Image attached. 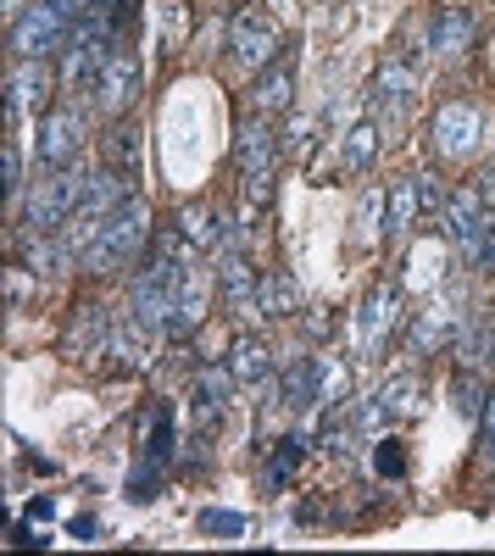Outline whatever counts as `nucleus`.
<instances>
[{
	"mask_svg": "<svg viewBox=\"0 0 495 556\" xmlns=\"http://www.w3.org/2000/svg\"><path fill=\"white\" fill-rule=\"evenodd\" d=\"M78 262V251L62 240V228L56 235H28V245H23V267L28 273H67Z\"/></svg>",
	"mask_w": 495,
	"mask_h": 556,
	"instance_id": "obj_25",
	"label": "nucleus"
},
{
	"mask_svg": "<svg viewBox=\"0 0 495 556\" xmlns=\"http://www.w3.org/2000/svg\"><path fill=\"white\" fill-rule=\"evenodd\" d=\"M78 146H84V117H78V106L39 112V128H34V156H39V167H73V162H78Z\"/></svg>",
	"mask_w": 495,
	"mask_h": 556,
	"instance_id": "obj_10",
	"label": "nucleus"
},
{
	"mask_svg": "<svg viewBox=\"0 0 495 556\" xmlns=\"http://www.w3.org/2000/svg\"><path fill=\"white\" fill-rule=\"evenodd\" d=\"M484 384H473V367H462V374H457V406L468 412V417H484Z\"/></svg>",
	"mask_w": 495,
	"mask_h": 556,
	"instance_id": "obj_39",
	"label": "nucleus"
},
{
	"mask_svg": "<svg viewBox=\"0 0 495 556\" xmlns=\"http://www.w3.org/2000/svg\"><path fill=\"white\" fill-rule=\"evenodd\" d=\"M484 262L495 267V223H490V235H484Z\"/></svg>",
	"mask_w": 495,
	"mask_h": 556,
	"instance_id": "obj_46",
	"label": "nucleus"
},
{
	"mask_svg": "<svg viewBox=\"0 0 495 556\" xmlns=\"http://www.w3.org/2000/svg\"><path fill=\"white\" fill-rule=\"evenodd\" d=\"M473 39H479V17H473L468 7H440V12L429 17V51H440V56L473 51Z\"/></svg>",
	"mask_w": 495,
	"mask_h": 556,
	"instance_id": "obj_17",
	"label": "nucleus"
},
{
	"mask_svg": "<svg viewBox=\"0 0 495 556\" xmlns=\"http://www.w3.org/2000/svg\"><path fill=\"white\" fill-rule=\"evenodd\" d=\"M217 290H223V301H229L234 317H256L262 312V301H256L262 278H256V267L240 251H217Z\"/></svg>",
	"mask_w": 495,
	"mask_h": 556,
	"instance_id": "obj_15",
	"label": "nucleus"
},
{
	"mask_svg": "<svg viewBox=\"0 0 495 556\" xmlns=\"http://www.w3.org/2000/svg\"><path fill=\"white\" fill-rule=\"evenodd\" d=\"M73 534H78V540H96L101 523H96V518H73Z\"/></svg>",
	"mask_w": 495,
	"mask_h": 556,
	"instance_id": "obj_44",
	"label": "nucleus"
},
{
	"mask_svg": "<svg viewBox=\"0 0 495 556\" xmlns=\"http://www.w3.org/2000/svg\"><path fill=\"white\" fill-rule=\"evenodd\" d=\"M178 240H185L190 251H229V223H223V212L217 206H201V201H190L185 212H178Z\"/></svg>",
	"mask_w": 495,
	"mask_h": 556,
	"instance_id": "obj_16",
	"label": "nucleus"
},
{
	"mask_svg": "<svg viewBox=\"0 0 495 556\" xmlns=\"http://www.w3.org/2000/svg\"><path fill=\"white\" fill-rule=\"evenodd\" d=\"M84 17H101L112 34L134 17V0H84Z\"/></svg>",
	"mask_w": 495,
	"mask_h": 556,
	"instance_id": "obj_38",
	"label": "nucleus"
},
{
	"mask_svg": "<svg viewBox=\"0 0 495 556\" xmlns=\"http://www.w3.org/2000/svg\"><path fill=\"white\" fill-rule=\"evenodd\" d=\"M206 312H212V285H206V273H195L190 267V285L178 290V301H173V317H167V340H190L201 323H206Z\"/></svg>",
	"mask_w": 495,
	"mask_h": 556,
	"instance_id": "obj_18",
	"label": "nucleus"
},
{
	"mask_svg": "<svg viewBox=\"0 0 495 556\" xmlns=\"http://www.w3.org/2000/svg\"><path fill=\"white\" fill-rule=\"evenodd\" d=\"M234 367H201V379H195V401H206V406H223L234 395Z\"/></svg>",
	"mask_w": 495,
	"mask_h": 556,
	"instance_id": "obj_33",
	"label": "nucleus"
},
{
	"mask_svg": "<svg viewBox=\"0 0 495 556\" xmlns=\"http://www.w3.org/2000/svg\"><path fill=\"white\" fill-rule=\"evenodd\" d=\"M134 101H140V62H134L128 51H112L96 73V106L106 117H123Z\"/></svg>",
	"mask_w": 495,
	"mask_h": 556,
	"instance_id": "obj_14",
	"label": "nucleus"
},
{
	"mask_svg": "<svg viewBox=\"0 0 495 556\" xmlns=\"http://www.w3.org/2000/svg\"><path fill=\"white\" fill-rule=\"evenodd\" d=\"M151 323H140V312H112V340H106V351L123 362V367H145L151 362Z\"/></svg>",
	"mask_w": 495,
	"mask_h": 556,
	"instance_id": "obj_19",
	"label": "nucleus"
},
{
	"mask_svg": "<svg viewBox=\"0 0 495 556\" xmlns=\"http://www.w3.org/2000/svg\"><path fill=\"white\" fill-rule=\"evenodd\" d=\"M101 156H106V167L134 178V167H140V128H134V123H112L106 139H101Z\"/></svg>",
	"mask_w": 495,
	"mask_h": 556,
	"instance_id": "obj_30",
	"label": "nucleus"
},
{
	"mask_svg": "<svg viewBox=\"0 0 495 556\" xmlns=\"http://www.w3.org/2000/svg\"><path fill=\"white\" fill-rule=\"evenodd\" d=\"M62 7H67L73 17H84V0H62Z\"/></svg>",
	"mask_w": 495,
	"mask_h": 556,
	"instance_id": "obj_47",
	"label": "nucleus"
},
{
	"mask_svg": "<svg viewBox=\"0 0 495 556\" xmlns=\"http://www.w3.org/2000/svg\"><path fill=\"white\" fill-rule=\"evenodd\" d=\"M28 290H34V285H28V267H12V273H7V306L17 312V306L28 301Z\"/></svg>",
	"mask_w": 495,
	"mask_h": 556,
	"instance_id": "obj_42",
	"label": "nucleus"
},
{
	"mask_svg": "<svg viewBox=\"0 0 495 556\" xmlns=\"http://www.w3.org/2000/svg\"><path fill=\"white\" fill-rule=\"evenodd\" d=\"M229 367H234V379L240 384H267L274 379V351H267V340H251V334H240L234 340V351H229Z\"/></svg>",
	"mask_w": 495,
	"mask_h": 556,
	"instance_id": "obj_26",
	"label": "nucleus"
},
{
	"mask_svg": "<svg viewBox=\"0 0 495 556\" xmlns=\"http://www.w3.org/2000/svg\"><path fill=\"white\" fill-rule=\"evenodd\" d=\"M457 329H462V323H457V312L445 306V301H429V306L418 312V323H412L407 345H412L418 356H434L440 345H452V340H457Z\"/></svg>",
	"mask_w": 495,
	"mask_h": 556,
	"instance_id": "obj_21",
	"label": "nucleus"
},
{
	"mask_svg": "<svg viewBox=\"0 0 495 556\" xmlns=\"http://www.w3.org/2000/svg\"><path fill=\"white\" fill-rule=\"evenodd\" d=\"M484 434H490V445H495V395L484 401Z\"/></svg>",
	"mask_w": 495,
	"mask_h": 556,
	"instance_id": "obj_45",
	"label": "nucleus"
},
{
	"mask_svg": "<svg viewBox=\"0 0 495 556\" xmlns=\"http://www.w3.org/2000/svg\"><path fill=\"white\" fill-rule=\"evenodd\" d=\"M145 240H151V206H145L140 195H128V201L101 223V240L84 251V273H117V267H128V262H140Z\"/></svg>",
	"mask_w": 495,
	"mask_h": 556,
	"instance_id": "obj_1",
	"label": "nucleus"
},
{
	"mask_svg": "<svg viewBox=\"0 0 495 556\" xmlns=\"http://www.w3.org/2000/svg\"><path fill=\"white\" fill-rule=\"evenodd\" d=\"M279 146H284V139L267 128L262 117H245L240 134H234V167H240V184H245V201L251 206H267V195H274Z\"/></svg>",
	"mask_w": 495,
	"mask_h": 556,
	"instance_id": "obj_4",
	"label": "nucleus"
},
{
	"mask_svg": "<svg viewBox=\"0 0 495 556\" xmlns=\"http://www.w3.org/2000/svg\"><path fill=\"white\" fill-rule=\"evenodd\" d=\"M306 445H312V434H301V429H295V434H284V440H279V451H274V462L262 468V484H267V490H284V484H290V473L301 468Z\"/></svg>",
	"mask_w": 495,
	"mask_h": 556,
	"instance_id": "obj_32",
	"label": "nucleus"
},
{
	"mask_svg": "<svg viewBox=\"0 0 495 556\" xmlns=\"http://www.w3.org/2000/svg\"><path fill=\"white\" fill-rule=\"evenodd\" d=\"M356 235H363V240H379L384 235V190H373L363 201V223H356Z\"/></svg>",
	"mask_w": 495,
	"mask_h": 556,
	"instance_id": "obj_40",
	"label": "nucleus"
},
{
	"mask_svg": "<svg viewBox=\"0 0 495 556\" xmlns=\"http://www.w3.org/2000/svg\"><path fill=\"white\" fill-rule=\"evenodd\" d=\"M190 285V267L178 262V251H156L128 285V306L140 312V323H151L156 334H167V317H173V301L178 290Z\"/></svg>",
	"mask_w": 495,
	"mask_h": 556,
	"instance_id": "obj_2",
	"label": "nucleus"
},
{
	"mask_svg": "<svg viewBox=\"0 0 495 556\" xmlns=\"http://www.w3.org/2000/svg\"><path fill=\"white\" fill-rule=\"evenodd\" d=\"M0 190H7V201L23 195V151H17L12 134H7V146H0Z\"/></svg>",
	"mask_w": 495,
	"mask_h": 556,
	"instance_id": "obj_35",
	"label": "nucleus"
},
{
	"mask_svg": "<svg viewBox=\"0 0 495 556\" xmlns=\"http://www.w3.org/2000/svg\"><path fill=\"white\" fill-rule=\"evenodd\" d=\"M28 112H51V73H45V62H12L7 73V128L17 134Z\"/></svg>",
	"mask_w": 495,
	"mask_h": 556,
	"instance_id": "obj_13",
	"label": "nucleus"
},
{
	"mask_svg": "<svg viewBox=\"0 0 495 556\" xmlns=\"http://www.w3.org/2000/svg\"><path fill=\"white\" fill-rule=\"evenodd\" d=\"M284 406L295 412H312V406H323V356H301L284 367Z\"/></svg>",
	"mask_w": 495,
	"mask_h": 556,
	"instance_id": "obj_22",
	"label": "nucleus"
},
{
	"mask_svg": "<svg viewBox=\"0 0 495 556\" xmlns=\"http://www.w3.org/2000/svg\"><path fill=\"white\" fill-rule=\"evenodd\" d=\"M412 417H423V384L418 379H384L373 401L356 406V429H401V424H412Z\"/></svg>",
	"mask_w": 495,
	"mask_h": 556,
	"instance_id": "obj_8",
	"label": "nucleus"
},
{
	"mask_svg": "<svg viewBox=\"0 0 495 556\" xmlns=\"http://www.w3.org/2000/svg\"><path fill=\"white\" fill-rule=\"evenodd\" d=\"M173 456V424H167V412H151V440H145V462H162Z\"/></svg>",
	"mask_w": 495,
	"mask_h": 556,
	"instance_id": "obj_37",
	"label": "nucleus"
},
{
	"mask_svg": "<svg viewBox=\"0 0 495 556\" xmlns=\"http://www.w3.org/2000/svg\"><path fill=\"white\" fill-rule=\"evenodd\" d=\"M84 184H89L84 167H51L45 178H34V190L23 195V223H28V235H56V228L78 212Z\"/></svg>",
	"mask_w": 495,
	"mask_h": 556,
	"instance_id": "obj_3",
	"label": "nucleus"
},
{
	"mask_svg": "<svg viewBox=\"0 0 495 556\" xmlns=\"http://www.w3.org/2000/svg\"><path fill=\"white\" fill-rule=\"evenodd\" d=\"M479 195H484V206H495V162L479 173Z\"/></svg>",
	"mask_w": 495,
	"mask_h": 556,
	"instance_id": "obj_43",
	"label": "nucleus"
},
{
	"mask_svg": "<svg viewBox=\"0 0 495 556\" xmlns=\"http://www.w3.org/2000/svg\"><path fill=\"white\" fill-rule=\"evenodd\" d=\"M484 139V112L473 101H445L434 117H429V146L440 162H468Z\"/></svg>",
	"mask_w": 495,
	"mask_h": 556,
	"instance_id": "obj_6",
	"label": "nucleus"
},
{
	"mask_svg": "<svg viewBox=\"0 0 495 556\" xmlns=\"http://www.w3.org/2000/svg\"><path fill=\"white\" fill-rule=\"evenodd\" d=\"M418 212H423L418 178H390V190H384V235H390V240H407L412 223H418Z\"/></svg>",
	"mask_w": 495,
	"mask_h": 556,
	"instance_id": "obj_23",
	"label": "nucleus"
},
{
	"mask_svg": "<svg viewBox=\"0 0 495 556\" xmlns=\"http://www.w3.org/2000/svg\"><path fill=\"white\" fill-rule=\"evenodd\" d=\"M201 534H212V540H240V534H245V518H240V513H223V506H206V513H201Z\"/></svg>",
	"mask_w": 495,
	"mask_h": 556,
	"instance_id": "obj_36",
	"label": "nucleus"
},
{
	"mask_svg": "<svg viewBox=\"0 0 495 556\" xmlns=\"http://www.w3.org/2000/svg\"><path fill=\"white\" fill-rule=\"evenodd\" d=\"M373 473H379V479H401V473H407V445H401L395 434H384V440L373 445Z\"/></svg>",
	"mask_w": 495,
	"mask_h": 556,
	"instance_id": "obj_34",
	"label": "nucleus"
},
{
	"mask_svg": "<svg viewBox=\"0 0 495 556\" xmlns=\"http://www.w3.org/2000/svg\"><path fill=\"white\" fill-rule=\"evenodd\" d=\"M229 51H234V62H240V67H251V73L274 67V62H279V51H284V28H279V17H274V12L245 7V12L234 17V28H229Z\"/></svg>",
	"mask_w": 495,
	"mask_h": 556,
	"instance_id": "obj_7",
	"label": "nucleus"
},
{
	"mask_svg": "<svg viewBox=\"0 0 495 556\" xmlns=\"http://www.w3.org/2000/svg\"><path fill=\"white\" fill-rule=\"evenodd\" d=\"M128 195H134V190H128V173H117V167H101V173H89L78 212H89V217H112V212H117Z\"/></svg>",
	"mask_w": 495,
	"mask_h": 556,
	"instance_id": "obj_24",
	"label": "nucleus"
},
{
	"mask_svg": "<svg viewBox=\"0 0 495 556\" xmlns=\"http://www.w3.org/2000/svg\"><path fill=\"white\" fill-rule=\"evenodd\" d=\"M73 23L78 17L62 7V0H34V7H23V17L12 23V56L17 62H45L51 51L67 45Z\"/></svg>",
	"mask_w": 495,
	"mask_h": 556,
	"instance_id": "obj_5",
	"label": "nucleus"
},
{
	"mask_svg": "<svg viewBox=\"0 0 495 556\" xmlns=\"http://www.w3.org/2000/svg\"><path fill=\"white\" fill-rule=\"evenodd\" d=\"M418 201H423L429 212H440V206H445V184H440L434 173H418Z\"/></svg>",
	"mask_w": 495,
	"mask_h": 556,
	"instance_id": "obj_41",
	"label": "nucleus"
},
{
	"mask_svg": "<svg viewBox=\"0 0 495 556\" xmlns=\"http://www.w3.org/2000/svg\"><path fill=\"white\" fill-rule=\"evenodd\" d=\"M495 362V323H462V329H457V367H473V374H479V367H490Z\"/></svg>",
	"mask_w": 495,
	"mask_h": 556,
	"instance_id": "obj_29",
	"label": "nucleus"
},
{
	"mask_svg": "<svg viewBox=\"0 0 495 556\" xmlns=\"http://www.w3.org/2000/svg\"><path fill=\"white\" fill-rule=\"evenodd\" d=\"M262 317H295L301 312V290H295V278L290 273H262Z\"/></svg>",
	"mask_w": 495,
	"mask_h": 556,
	"instance_id": "obj_31",
	"label": "nucleus"
},
{
	"mask_svg": "<svg viewBox=\"0 0 495 556\" xmlns=\"http://www.w3.org/2000/svg\"><path fill=\"white\" fill-rule=\"evenodd\" d=\"M395 334H401V290L395 285H373L363 312H356V345H363V356H379Z\"/></svg>",
	"mask_w": 495,
	"mask_h": 556,
	"instance_id": "obj_12",
	"label": "nucleus"
},
{
	"mask_svg": "<svg viewBox=\"0 0 495 556\" xmlns=\"http://www.w3.org/2000/svg\"><path fill=\"white\" fill-rule=\"evenodd\" d=\"M440 217H445V235L457 240V251L468 262H479L484 256V235H490V228H484V195H479V184H462V190L445 195Z\"/></svg>",
	"mask_w": 495,
	"mask_h": 556,
	"instance_id": "obj_11",
	"label": "nucleus"
},
{
	"mask_svg": "<svg viewBox=\"0 0 495 556\" xmlns=\"http://www.w3.org/2000/svg\"><path fill=\"white\" fill-rule=\"evenodd\" d=\"M412 96H418V73H412V62H384L373 78H368V117L379 123V128H395L401 117H407V106H412Z\"/></svg>",
	"mask_w": 495,
	"mask_h": 556,
	"instance_id": "obj_9",
	"label": "nucleus"
},
{
	"mask_svg": "<svg viewBox=\"0 0 495 556\" xmlns=\"http://www.w3.org/2000/svg\"><path fill=\"white\" fill-rule=\"evenodd\" d=\"M290 101H295V67L279 56L274 67H262V73H256L251 112H256V117H274V112H290Z\"/></svg>",
	"mask_w": 495,
	"mask_h": 556,
	"instance_id": "obj_20",
	"label": "nucleus"
},
{
	"mask_svg": "<svg viewBox=\"0 0 495 556\" xmlns=\"http://www.w3.org/2000/svg\"><path fill=\"white\" fill-rule=\"evenodd\" d=\"M379 139H384V128H379L373 117L356 123V128H345V139H340V167H345V173H368L373 156H379Z\"/></svg>",
	"mask_w": 495,
	"mask_h": 556,
	"instance_id": "obj_28",
	"label": "nucleus"
},
{
	"mask_svg": "<svg viewBox=\"0 0 495 556\" xmlns=\"http://www.w3.org/2000/svg\"><path fill=\"white\" fill-rule=\"evenodd\" d=\"M106 340H112V317H106L101 306H78L73 329H67V351H78V356H101Z\"/></svg>",
	"mask_w": 495,
	"mask_h": 556,
	"instance_id": "obj_27",
	"label": "nucleus"
}]
</instances>
